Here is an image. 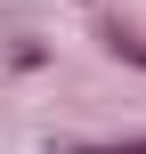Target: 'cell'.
I'll use <instances>...</instances> for the list:
<instances>
[{
	"label": "cell",
	"instance_id": "cell-1",
	"mask_svg": "<svg viewBox=\"0 0 146 154\" xmlns=\"http://www.w3.org/2000/svg\"><path fill=\"white\" fill-rule=\"evenodd\" d=\"M114 154H146V138H130V146H114Z\"/></svg>",
	"mask_w": 146,
	"mask_h": 154
}]
</instances>
